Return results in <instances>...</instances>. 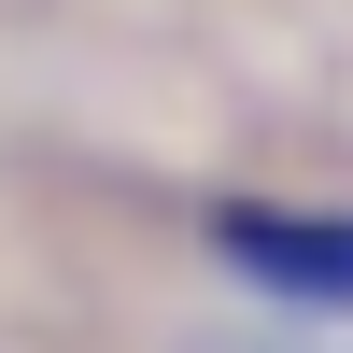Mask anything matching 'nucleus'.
Masks as SVG:
<instances>
[{
  "instance_id": "nucleus-1",
  "label": "nucleus",
  "mask_w": 353,
  "mask_h": 353,
  "mask_svg": "<svg viewBox=\"0 0 353 353\" xmlns=\"http://www.w3.org/2000/svg\"><path fill=\"white\" fill-rule=\"evenodd\" d=\"M226 241L269 254V283H325V297H353V226H269V212H226Z\"/></svg>"
}]
</instances>
